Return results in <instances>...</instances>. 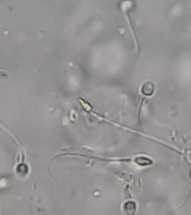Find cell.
<instances>
[{"label": "cell", "mask_w": 191, "mask_h": 215, "mask_svg": "<svg viewBox=\"0 0 191 215\" xmlns=\"http://www.w3.org/2000/svg\"><path fill=\"white\" fill-rule=\"evenodd\" d=\"M154 85L151 82H145L142 87V93L145 96H151L154 92Z\"/></svg>", "instance_id": "6da1fadb"}]
</instances>
